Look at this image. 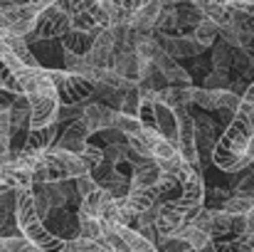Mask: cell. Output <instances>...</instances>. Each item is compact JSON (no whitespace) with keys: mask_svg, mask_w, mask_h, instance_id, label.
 <instances>
[{"mask_svg":"<svg viewBox=\"0 0 254 252\" xmlns=\"http://www.w3.org/2000/svg\"><path fill=\"white\" fill-rule=\"evenodd\" d=\"M15 77L20 80L22 94L30 101L32 109V121H30V131L32 129H47L60 124V94L57 86L52 82V75L47 67H27L20 65L15 70Z\"/></svg>","mask_w":254,"mask_h":252,"instance_id":"obj_1","label":"cell"},{"mask_svg":"<svg viewBox=\"0 0 254 252\" xmlns=\"http://www.w3.org/2000/svg\"><path fill=\"white\" fill-rule=\"evenodd\" d=\"M22 159V156H20ZM30 166L35 170V185L42 183H64V180H77L89 173L84 159L64 151V149H50L37 156H27Z\"/></svg>","mask_w":254,"mask_h":252,"instance_id":"obj_2","label":"cell"},{"mask_svg":"<svg viewBox=\"0 0 254 252\" xmlns=\"http://www.w3.org/2000/svg\"><path fill=\"white\" fill-rule=\"evenodd\" d=\"M17 225L22 230V235L37 248L40 252H62L64 250V240L55 238L45 220L37 215L35 210V198H32V188L30 190H20L17 198Z\"/></svg>","mask_w":254,"mask_h":252,"instance_id":"obj_3","label":"cell"},{"mask_svg":"<svg viewBox=\"0 0 254 252\" xmlns=\"http://www.w3.org/2000/svg\"><path fill=\"white\" fill-rule=\"evenodd\" d=\"M254 139V82H250L247 91L242 94V101H240V109L232 119V124L225 129L222 134V144L240 154V156H247V149Z\"/></svg>","mask_w":254,"mask_h":252,"instance_id":"obj_4","label":"cell"},{"mask_svg":"<svg viewBox=\"0 0 254 252\" xmlns=\"http://www.w3.org/2000/svg\"><path fill=\"white\" fill-rule=\"evenodd\" d=\"M40 15H42V10L35 2L12 5V7L0 10V32H2V37H22V40H27L35 32Z\"/></svg>","mask_w":254,"mask_h":252,"instance_id":"obj_5","label":"cell"},{"mask_svg":"<svg viewBox=\"0 0 254 252\" xmlns=\"http://www.w3.org/2000/svg\"><path fill=\"white\" fill-rule=\"evenodd\" d=\"M52 75V82L57 86V94H60V101L62 106H77V104H89L96 86L74 75V72H67V70H50Z\"/></svg>","mask_w":254,"mask_h":252,"instance_id":"obj_6","label":"cell"},{"mask_svg":"<svg viewBox=\"0 0 254 252\" xmlns=\"http://www.w3.org/2000/svg\"><path fill=\"white\" fill-rule=\"evenodd\" d=\"M69 30H72V17H69V12L62 10L60 5H52V7H47V10L40 15L35 32L27 37V45L47 42V40H62Z\"/></svg>","mask_w":254,"mask_h":252,"instance_id":"obj_7","label":"cell"},{"mask_svg":"<svg viewBox=\"0 0 254 252\" xmlns=\"http://www.w3.org/2000/svg\"><path fill=\"white\" fill-rule=\"evenodd\" d=\"M242 96L235 94L232 89H205V86H195L192 91V106H200L202 111H217L225 114L227 119H235L237 109H240Z\"/></svg>","mask_w":254,"mask_h":252,"instance_id":"obj_8","label":"cell"},{"mask_svg":"<svg viewBox=\"0 0 254 252\" xmlns=\"http://www.w3.org/2000/svg\"><path fill=\"white\" fill-rule=\"evenodd\" d=\"M128 146H131L138 156L151 159V161H156V164L168 161V159H173V156H178V149H175L170 141H166L156 129H148V126H143L141 134L131 136V139H128Z\"/></svg>","mask_w":254,"mask_h":252,"instance_id":"obj_9","label":"cell"},{"mask_svg":"<svg viewBox=\"0 0 254 252\" xmlns=\"http://www.w3.org/2000/svg\"><path fill=\"white\" fill-rule=\"evenodd\" d=\"M0 188H15V190L35 188V170L27 159L17 156V151H12V159L0 166Z\"/></svg>","mask_w":254,"mask_h":252,"instance_id":"obj_10","label":"cell"},{"mask_svg":"<svg viewBox=\"0 0 254 252\" xmlns=\"http://www.w3.org/2000/svg\"><path fill=\"white\" fill-rule=\"evenodd\" d=\"M45 225H47V230H50L55 238H60V240H64V243L82 238L79 213H72V210H67V208H55V210L45 218Z\"/></svg>","mask_w":254,"mask_h":252,"instance_id":"obj_11","label":"cell"},{"mask_svg":"<svg viewBox=\"0 0 254 252\" xmlns=\"http://www.w3.org/2000/svg\"><path fill=\"white\" fill-rule=\"evenodd\" d=\"M156 35V40H158V45H161V50L170 55L173 60H185V57H197V55H202L205 52V47L192 37V35H166V32H153Z\"/></svg>","mask_w":254,"mask_h":252,"instance_id":"obj_12","label":"cell"},{"mask_svg":"<svg viewBox=\"0 0 254 252\" xmlns=\"http://www.w3.org/2000/svg\"><path fill=\"white\" fill-rule=\"evenodd\" d=\"M195 134H197V156L205 168L207 164H212V154H215V146L220 144L222 134L210 116H195Z\"/></svg>","mask_w":254,"mask_h":252,"instance_id":"obj_13","label":"cell"},{"mask_svg":"<svg viewBox=\"0 0 254 252\" xmlns=\"http://www.w3.org/2000/svg\"><path fill=\"white\" fill-rule=\"evenodd\" d=\"M17 198L20 190L5 188L0 193V238H20L22 230L17 225Z\"/></svg>","mask_w":254,"mask_h":252,"instance_id":"obj_14","label":"cell"},{"mask_svg":"<svg viewBox=\"0 0 254 252\" xmlns=\"http://www.w3.org/2000/svg\"><path fill=\"white\" fill-rule=\"evenodd\" d=\"M57 139H60V124L47 126V129H32V131L25 136V144L20 146L17 156L27 159V156L45 154V151H50V149L57 146Z\"/></svg>","mask_w":254,"mask_h":252,"instance_id":"obj_15","label":"cell"},{"mask_svg":"<svg viewBox=\"0 0 254 252\" xmlns=\"http://www.w3.org/2000/svg\"><path fill=\"white\" fill-rule=\"evenodd\" d=\"M114 57H116V37H114V30L106 27V30L99 32L91 52L86 55L84 60L96 70H106V67L114 65Z\"/></svg>","mask_w":254,"mask_h":252,"instance_id":"obj_16","label":"cell"},{"mask_svg":"<svg viewBox=\"0 0 254 252\" xmlns=\"http://www.w3.org/2000/svg\"><path fill=\"white\" fill-rule=\"evenodd\" d=\"M247 233V215H235V213H227V210H215V220H212V238L215 240H232L237 235H245Z\"/></svg>","mask_w":254,"mask_h":252,"instance_id":"obj_17","label":"cell"},{"mask_svg":"<svg viewBox=\"0 0 254 252\" xmlns=\"http://www.w3.org/2000/svg\"><path fill=\"white\" fill-rule=\"evenodd\" d=\"M89 136H91V131L84 124V119H77V121L67 124L64 131H60V139H57L55 149H64V151H72V154L82 156V151L89 144Z\"/></svg>","mask_w":254,"mask_h":252,"instance_id":"obj_18","label":"cell"},{"mask_svg":"<svg viewBox=\"0 0 254 252\" xmlns=\"http://www.w3.org/2000/svg\"><path fill=\"white\" fill-rule=\"evenodd\" d=\"M116 109H111V106H106V104H101V101H89L84 109V124L89 126V131L91 134H101V131H106V129H114V124H116Z\"/></svg>","mask_w":254,"mask_h":252,"instance_id":"obj_19","label":"cell"},{"mask_svg":"<svg viewBox=\"0 0 254 252\" xmlns=\"http://www.w3.org/2000/svg\"><path fill=\"white\" fill-rule=\"evenodd\" d=\"M153 114H156V131L166 139V141H170L175 149H178V134H180V116L170 109V106H166L163 101H156L153 104Z\"/></svg>","mask_w":254,"mask_h":252,"instance_id":"obj_20","label":"cell"},{"mask_svg":"<svg viewBox=\"0 0 254 252\" xmlns=\"http://www.w3.org/2000/svg\"><path fill=\"white\" fill-rule=\"evenodd\" d=\"M153 65L163 72V77L168 80V86H192V77H190V72H188L178 60H173L170 55L161 52V55L156 57V62H153Z\"/></svg>","mask_w":254,"mask_h":252,"instance_id":"obj_21","label":"cell"},{"mask_svg":"<svg viewBox=\"0 0 254 252\" xmlns=\"http://www.w3.org/2000/svg\"><path fill=\"white\" fill-rule=\"evenodd\" d=\"M212 164L217 168H222L225 173H242V170H247V168L252 166L254 161L250 156H240V154H235V151H230L222 141L215 146V154H212Z\"/></svg>","mask_w":254,"mask_h":252,"instance_id":"obj_22","label":"cell"},{"mask_svg":"<svg viewBox=\"0 0 254 252\" xmlns=\"http://www.w3.org/2000/svg\"><path fill=\"white\" fill-rule=\"evenodd\" d=\"M104 30H106V27H104ZM99 32H101V30H69V32L62 37V45H64L67 52H72V55H77V57H86V55L91 52V47H94Z\"/></svg>","mask_w":254,"mask_h":252,"instance_id":"obj_23","label":"cell"},{"mask_svg":"<svg viewBox=\"0 0 254 252\" xmlns=\"http://www.w3.org/2000/svg\"><path fill=\"white\" fill-rule=\"evenodd\" d=\"M192 91L195 86H168L158 91V101H163L173 111H185L192 106Z\"/></svg>","mask_w":254,"mask_h":252,"instance_id":"obj_24","label":"cell"},{"mask_svg":"<svg viewBox=\"0 0 254 252\" xmlns=\"http://www.w3.org/2000/svg\"><path fill=\"white\" fill-rule=\"evenodd\" d=\"M10 121H12V134H30V121H32V109L25 94H20L15 99V104L10 106Z\"/></svg>","mask_w":254,"mask_h":252,"instance_id":"obj_25","label":"cell"},{"mask_svg":"<svg viewBox=\"0 0 254 252\" xmlns=\"http://www.w3.org/2000/svg\"><path fill=\"white\" fill-rule=\"evenodd\" d=\"M220 32H222V27L215 22V20H210V17H205L200 25H197V30L192 32V37L207 50V47H215V42L220 40Z\"/></svg>","mask_w":254,"mask_h":252,"instance_id":"obj_26","label":"cell"},{"mask_svg":"<svg viewBox=\"0 0 254 252\" xmlns=\"http://www.w3.org/2000/svg\"><path fill=\"white\" fill-rule=\"evenodd\" d=\"M175 238H183V240H185L195 252H200L202 248H207L210 243H215L212 235H207V233H202V230H197V228H192V225H185Z\"/></svg>","mask_w":254,"mask_h":252,"instance_id":"obj_27","label":"cell"},{"mask_svg":"<svg viewBox=\"0 0 254 252\" xmlns=\"http://www.w3.org/2000/svg\"><path fill=\"white\" fill-rule=\"evenodd\" d=\"M114 129H119L126 139H131V136H136V134L143 131V121H141L138 116H128V114L119 111V114H116V124H114Z\"/></svg>","mask_w":254,"mask_h":252,"instance_id":"obj_28","label":"cell"},{"mask_svg":"<svg viewBox=\"0 0 254 252\" xmlns=\"http://www.w3.org/2000/svg\"><path fill=\"white\" fill-rule=\"evenodd\" d=\"M220 210H227V213H235V215H250L254 210V198H247V195H230L225 200V205Z\"/></svg>","mask_w":254,"mask_h":252,"instance_id":"obj_29","label":"cell"},{"mask_svg":"<svg viewBox=\"0 0 254 252\" xmlns=\"http://www.w3.org/2000/svg\"><path fill=\"white\" fill-rule=\"evenodd\" d=\"M62 252H114V250H111V248H106L104 243L86 240V238H77V240L64 243V250Z\"/></svg>","mask_w":254,"mask_h":252,"instance_id":"obj_30","label":"cell"},{"mask_svg":"<svg viewBox=\"0 0 254 252\" xmlns=\"http://www.w3.org/2000/svg\"><path fill=\"white\" fill-rule=\"evenodd\" d=\"M156 248L161 252H195L183 238H175V235H158Z\"/></svg>","mask_w":254,"mask_h":252,"instance_id":"obj_31","label":"cell"},{"mask_svg":"<svg viewBox=\"0 0 254 252\" xmlns=\"http://www.w3.org/2000/svg\"><path fill=\"white\" fill-rule=\"evenodd\" d=\"M0 252H40L25 235L20 238H0Z\"/></svg>","mask_w":254,"mask_h":252,"instance_id":"obj_32","label":"cell"},{"mask_svg":"<svg viewBox=\"0 0 254 252\" xmlns=\"http://www.w3.org/2000/svg\"><path fill=\"white\" fill-rule=\"evenodd\" d=\"M0 91H12V94H22L20 80L15 77V72L0 60Z\"/></svg>","mask_w":254,"mask_h":252,"instance_id":"obj_33","label":"cell"},{"mask_svg":"<svg viewBox=\"0 0 254 252\" xmlns=\"http://www.w3.org/2000/svg\"><path fill=\"white\" fill-rule=\"evenodd\" d=\"M212 220H215V210H212V208H202V210L195 213V218H192L188 225H192V228H197V230L212 235Z\"/></svg>","mask_w":254,"mask_h":252,"instance_id":"obj_34","label":"cell"},{"mask_svg":"<svg viewBox=\"0 0 254 252\" xmlns=\"http://www.w3.org/2000/svg\"><path fill=\"white\" fill-rule=\"evenodd\" d=\"M82 159H84L89 173H94L96 168L104 164V149L101 146H94V144H86V149L82 151Z\"/></svg>","mask_w":254,"mask_h":252,"instance_id":"obj_35","label":"cell"},{"mask_svg":"<svg viewBox=\"0 0 254 252\" xmlns=\"http://www.w3.org/2000/svg\"><path fill=\"white\" fill-rule=\"evenodd\" d=\"M74 190H77V195L84 200V198L94 195V193L99 190V183H96V178H94L91 173H86V175H82V178L74 180Z\"/></svg>","mask_w":254,"mask_h":252,"instance_id":"obj_36","label":"cell"},{"mask_svg":"<svg viewBox=\"0 0 254 252\" xmlns=\"http://www.w3.org/2000/svg\"><path fill=\"white\" fill-rule=\"evenodd\" d=\"M232 84H235V80L230 77V75H222V72H210L207 77H205V82H202V86L205 89H232Z\"/></svg>","mask_w":254,"mask_h":252,"instance_id":"obj_37","label":"cell"},{"mask_svg":"<svg viewBox=\"0 0 254 252\" xmlns=\"http://www.w3.org/2000/svg\"><path fill=\"white\" fill-rule=\"evenodd\" d=\"M101 139H104V146H128V139H126L119 129H106V131H101Z\"/></svg>","mask_w":254,"mask_h":252,"instance_id":"obj_38","label":"cell"},{"mask_svg":"<svg viewBox=\"0 0 254 252\" xmlns=\"http://www.w3.org/2000/svg\"><path fill=\"white\" fill-rule=\"evenodd\" d=\"M20 94H12V91H0V109H10L12 104H15V99H17Z\"/></svg>","mask_w":254,"mask_h":252,"instance_id":"obj_39","label":"cell"},{"mask_svg":"<svg viewBox=\"0 0 254 252\" xmlns=\"http://www.w3.org/2000/svg\"><path fill=\"white\" fill-rule=\"evenodd\" d=\"M175 2H185V0H163V5H175ZM188 2H197L202 10L210 5V0H188Z\"/></svg>","mask_w":254,"mask_h":252,"instance_id":"obj_40","label":"cell"},{"mask_svg":"<svg viewBox=\"0 0 254 252\" xmlns=\"http://www.w3.org/2000/svg\"><path fill=\"white\" fill-rule=\"evenodd\" d=\"M212 5H222V7H230L232 5V0H210Z\"/></svg>","mask_w":254,"mask_h":252,"instance_id":"obj_41","label":"cell"},{"mask_svg":"<svg viewBox=\"0 0 254 252\" xmlns=\"http://www.w3.org/2000/svg\"><path fill=\"white\" fill-rule=\"evenodd\" d=\"M247 156L254 161V139H252V144H250V149H247Z\"/></svg>","mask_w":254,"mask_h":252,"instance_id":"obj_42","label":"cell"},{"mask_svg":"<svg viewBox=\"0 0 254 252\" xmlns=\"http://www.w3.org/2000/svg\"><path fill=\"white\" fill-rule=\"evenodd\" d=\"M101 2H116V0H101Z\"/></svg>","mask_w":254,"mask_h":252,"instance_id":"obj_43","label":"cell"},{"mask_svg":"<svg viewBox=\"0 0 254 252\" xmlns=\"http://www.w3.org/2000/svg\"><path fill=\"white\" fill-rule=\"evenodd\" d=\"M2 190H5V188H0V193H2Z\"/></svg>","mask_w":254,"mask_h":252,"instance_id":"obj_44","label":"cell"}]
</instances>
